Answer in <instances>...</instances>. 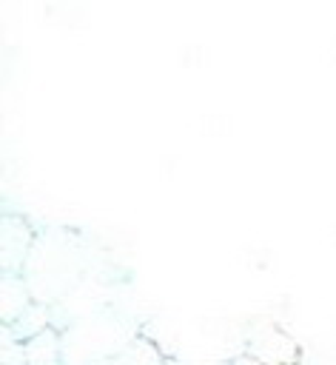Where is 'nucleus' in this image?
I'll return each mask as SVG.
<instances>
[]
</instances>
